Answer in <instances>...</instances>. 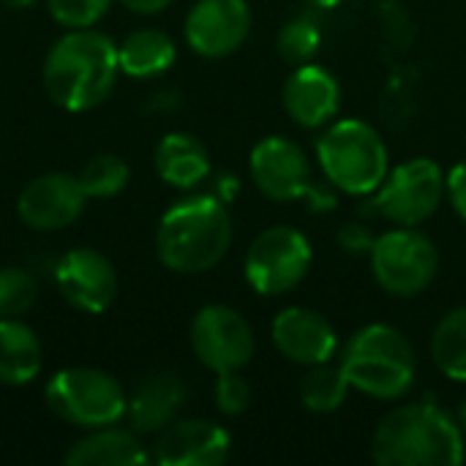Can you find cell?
Returning a JSON list of instances; mask_svg holds the SVG:
<instances>
[{
    "label": "cell",
    "mask_w": 466,
    "mask_h": 466,
    "mask_svg": "<svg viewBox=\"0 0 466 466\" xmlns=\"http://www.w3.org/2000/svg\"><path fill=\"white\" fill-rule=\"evenodd\" d=\"M311 268V243L292 227L259 232L246 254V281L259 295H284L298 287Z\"/></svg>",
    "instance_id": "cell-10"
},
{
    "label": "cell",
    "mask_w": 466,
    "mask_h": 466,
    "mask_svg": "<svg viewBox=\"0 0 466 466\" xmlns=\"http://www.w3.org/2000/svg\"><path fill=\"white\" fill-rule=\"evenodd\" d=\"M445 197V175L437 161L431 158H410L377 188L374 210L399 224V227H418L437 213Z\"/></svg>",
    "instance_id": "cell-9"
},
{
    "label": "cell",
    "mask_w": 466,
    "mask_h": 466,
    "mask_svg": "<svg viewBox=\"0 0 466 466\" xmlns=\"http://www.w3.org/2000/svg\"><path fill=\"white\" fill-rule=\"evenodd\" d=\"M38 284L22 268H0V317H22L35 306Z\"/></svg>",
    "instance_id": "cell-27"
},
{
    "label": "cell",
    "mask_w": 466,
    "mask_h": 466,
    "mask_svg": "<svg viewBox=\"0 0 466 466\" xmlns=\"http://www.w3.org/2000/svg\"><path fill=\"white\" fill-rule=\"evenodd\" d=\"M317 158L328 183L344 194L363 197L388 177V147L366 120H339L317 142Z\"/></svg>",
    "instance_id": "cell-5"
},
{
    "label": "cell",
    "mask_w": 466,
    "mask_h": 466,
    "mask_svg": "<svg viewBox=\"0 0 466 466\" xmlns=\"http://www.w3.org/2000/svg\"><path fill=\"white\" fill-rule=\"evenodd\" d=\"M55 284L60 295L85 314H101L117 295V273L112 262L96 248H74L55 265Z\"/></svg>",
    "instance_id": "cell-14"
},
{
    "label": "cell",
    "mask_w": 466,
    "mask_h": 466,
    "mask_svg": "<svg viewBox=\"0 0 466 466\" xmlns=\"http://www.w3.org/2000/svg\"><path fill=\"white\" fill-rule=\"evenodd\" d=\"M431 358L448 380L466 382V306L440 319L431 336Z\"/></svg>",
    "instance_id": "cell-23"
},
{
    "label": "cell",
    "mask_w": 466,
    "mask_h": 466,
    "mask_svg": "<svg viewBox=\"0 0 466 466\" xmlns=\"http://www.w3.org/2000/svg\"><path fill=\"white\" fill-rule=\"evenodd\" d=\"M306 5H311V8H336L339 3H344V0H303Z\"/></svg>",
    "instance_id": "cell-35"
},
{
    "label": "cell",
    "mask_w": 466,
    "mask_h": 466,
    "mask_svg": "<svg viewBox=\"0 0 466 466\" xmlns=\"http://www.w3.org/2000/svg\"><path fill=\"white\" fill-rule=\"evenodd\" d=\"M464 445L461 426L434 401H420L382 418L371 440V459L380 466H459Z\"/></svg>",
    "instance_id": "cell-3"
},
{
    "label": "cell",
    "mask_w": 466,
    "mask_h": 466,
    "mask_svg": "<svg viewBox=\"0 0 466 466\" xmlns=\"http://www.w3.org/2000/svg\"><path fill=\"white\" fill-rule=\"evenodd\" d=\"M186 404V385L177 374L161 371L147 377L134 396L128 399V420L134 431L139 434H156L164 431L169 423H175L180 407Z\"/></svg>",
    "instance_id": "cell-18"
},
{
    "label": "cell",
    "mask_w": 466,
    "mask_h": 466,
    "mask_svg": "<svg viewBox=\"0 0 466 466\" xmlns=\"http://www.w3.org/2000/svg\"><path fill=\"white\" fill-rule=\"evenodd\" d=\"M350 377L344 371V366H330L328 363H319V366H311V371L303 377L300 382V399H303V407L309 412H336L344 401H347V393H350Z\"/></svg>",
    "instance_id": "cell-24"
},
{
    "label": "cell",
    "mask_w": 466,
    "mask_h": 466,
    "mask_svg": "<svg viewBox=\"0 0 466 466\" xmlns=\"http://www.w3.org/2000/svg\"><path fill=\"white\" fill-rule=\"evenodd\" d=\"M153 109H172V106H177V93H156V98H153V104H150Z\"/></svg>",
    "instance_id": "cell-33"
},
{
    "label": "cell",
    "mask_w": 466,
    "mask_h": 466,
    "mask_svg": "<svg viewBox=\"0 0 466 466\" xmlns=\"http://www.w3.org/2000/svg\"><path fill=\"white\" fill-rule=\"evenodd\" d=\"M273 344L292 363L319 366L333 358L339 336L319 311L292 306L273 319Z\"/></svg>",
    "instance_id": "cell-15"
},
{
    "label": "cell",
    "mask_w": 466,
    "mask_h": 466,
    "mask_svg": "<svg viewBox=\"0 0 466 466\" xmlns=\"http://www.w3.org/2000/svg\"><path fill=\"white\" fill-rule=\"evenodd\" d=\"M191 347L205 369L213 374H227L251 363L257 341L248 319L238 309L210 303L199 309L191 322Z\"/></svg>",
    "instance_id": "cell-11"
},
{
    "label": "cell",
    "mask_w": 466,
    "mask_h": 466,
    "mask_svg": "<svg viewBox=\"0 0 466 466\" xmlns=\"http://www.w3.org/2000/svg\"><path fill=\"white\" fill-rule=\"evenodd\" d=\"M156 172L164 183L175 188H194L210 175V153L208 147L186 131L167 134L153 156Z\"/></svg>",
    "instance_id": "cell-20"
},
{
    "label": "cell",
    "mask_w": 466,
    "mask_h": 466,
    "mask_svg": "<svg viewBox=\"0 0 466 466\" xmlns=\"http://www.w3.org/2000/svg\"><path fill=\"white\" fill-rule=\"evenodd\" d=\"M281 101L287 115L303 128L325 126L341 104V87L336 76L314 63H303L295 74L287 76Z\"/></svg>",
    "instance_id": "cell-17"
},
{
    "label": "cell",
    "mask_w": 466,
    "mask_h": 466,
    "mask_svg": "<svg viewBox=\"0 0 466 466\" xmlns=\"http://www.w3.org/2000/svg\"><path fill=\"white\" fill-rule=\"evenodd\" d=\"M459 426H461V431H464V440H466V404L461 407V412H459Z\"/></svg>",
    "instance_id": "cell-36"
},
{
    "label": "cell",
    "mask_w": 466,
    "mask_h": 466,
    "mask_svg": "<svg viewBox=\"0 0 466 466\" xmlns=\"http://www.w3.org/2000/svg\"><path fill=\"white\" fill-rule=\"evenodd\" d=\"M445 194H448L453 210L466 221V158L464 161H459V164L448 172V177H445Z\"/></svg>",
    "instance_id": "cell-31"
},
{
    "label": "cell",
    "mask_w": 466,
    "mask_h": 466,
    "mask_svg": "<svg viewBox=\"0 0 466 466\" xmlns=\"http://www.w3.org/2000/svg\"><path fill=\"white\" fill-rule=\"evenodd\" d=\"M5 8H14V11H22V8H30L35 0H0Z\"/></svg>",
    "instance_id": "cell-34"
},
{
    "label": "cell",
    "mask_w": 466,
    "mask_h": 466,
    "mask_svg": "<svg viewBox=\"0 0 466 466\" xmlns=\"http://www.w3.org/2000/svg\"><path fill=\"white\" fill-rule=\"evenodd\" d=\"M46 407L63 423L93 431L115 426L128 412V396L123 385L101 369H63L57 371L44 390Z\"/></svg>",
    "instance_id": "cell-6"
},
{
    "label": "cell",
    "mask_w": 466,
    "mask_h": 466,
    "mask_svg": "<svg viewBox=\"0 0 466 466\" xmlns=\"http://www.w3.org/2000/svg\"><path fill=\"white\" fill-rule=\"evenodd\" d=\"M229 434L210 420H180L169 423L153 451L161 466H218L229 456Z\"/></svg>",
    "instance_id": "cell-16"
},
{
    "label": "cell",
    "mask_w": 466,
    "mask_h": 466,
    "mask_svg": "<svg viewBox=\"0 0 466 466\" xmlns=\"http://www.w3.org/2000/svg\"><path fill=\"white\" fill-rule=\"evenodd\" d=\"M112 0H46V8L52 19L68 30L93 27L106 11Z\"/></svg>",
    "instance_id": "cell-28"
},
{
    "label": "cell",
    "mask_w": 466,
    "mask_h": 466,
    "mask_svg": "<svg viewBox=\"0 0 466 466\" xmlns=\"http://www.w3.org/2000/svg\"><path fill=\"white\" fill-rule=\"evenodd\" d=\"M63 461L66 466H142L147 464V451L134 431L104 426L76 440Z\"/></svg>",
    "instance_id": "cell-19"
},
{
    "label": "cell",
    "mask_w": 466,
    "mask_h": 466,
    "mask_svg": "<svg viewBox=\"0 0 466 466\" xmlns=\"http://www.w3.org/2000/svg\"><path fill=\"white\" fill-rule=\"evenodd\" d=\"M369 259L377 284L396 298H412L423 292L440 270L437 246L412 227H399L380 235Z\"/></svg>",
    "instance_id": "cell-8"
},
{
    "label": "cell",
    "mask_w": 466,
    "mask_h": 466,
    "mask_svg": "<svg viewBox=\"0 0 466 466\" xmlns=\"http://www.w3.org/2000/svg\"><path fill=\"white\" fill-rule=\"evenodd\" d=\"M186 41L202 57H227L243 46L251 33V8L246 0H197L186 16Z\"/></svg>",
    "instance_id": "cell-13"
},
{
    "label": "cell",
    "mask_w": 466,
    "mask_h": 466,
    "mask_svg": "<svg viewBox=\"0 0 466 466\" xmlns=\"http://www.w3.org/2000/svg\"><path fill=\"white\" fill-rule=\"evenodd\" d=\"M248 167L257 188L273 202H292L306 197L311 210H330L336 205L333 194L314 180L303 147L287 137L259 139L251 150Z\"/></svg>",
    "instance_id": "cell-7"
},
{
    "label": "cell",
    "mask_w": 466,
    "mask_h": 466,
    "mask_svg": "<svg viewBox=\"0 0 466 466\" xmlns=\"http://www.w3.org/2000/svg\"><path fill=\"white\" fill-rule=\"evenodd\" d=\"M341 366L352 388L382 401L407 396L418 371L410 339L393 325L360 328L344 347Z\"/></svg>",
    "instance_id": "cell-4"
},
{
    "label": "cell",
    "mask_w": 466,
    "mask_h": 466,
    "mask_svg": "<svg viewBox=\"0 0 466 466\" xmlns=\"http://www.w3.org/2000/svg\"><path fill=\"white\" fill-rule=\"evenodd\" d=\"M248 404H251V388L240 377V371L218 374V382H216V407L224 415L238 418V415H243L248 410Z\"/></svg>",
    "instance_id": "cell-29"
},
{
    "label": "cell",
    "mask_w": 466,
    "mask_h": 466,
    "mask_svg": "<svg viewBox=\"0 0 466 466\" xmlns=\"http://www.w3.org/2000/svg\"><path fill=\"white\" fill-rule=\"evenodd\" d=\"M87 194L79 186V177L68 172H46L33 177L19 199L16 213L25 227L35 232H55L71 227L85 213Z\"/></svg>",
    "instance_id": "cell-12"
},
{
    "label": "cell",
    "mask_w": 466,
    "mask_h": 466,
    "mask_svg": "<svg viewBox=\"0 0 466 466\" xmlns=\"http://www.w3.org/2000/svg\"><path fill=\"white\" fill-rule=\"evenodd\" d=\"M126 8L137 11V14H158L164 11L172 0H120Z\"/></svg>",
    "instance_id": "cell-32"
},
{
    "label": "cell",
    "mask_w": 466,
    "mask_h": 466,
    "mask_svg": "<svg viewBox=\"0 0 466 466\" xmlns=\"http://www.w3.org/2000/svg\"><path fill=\"white\" fill-rule=\"evenodd\" d=\"M44 363L41 339L19 317H0V382L11 388L30 385Z\"/></svg>",
    "instance_id": "cell-21"
},
{
    "label": "cell",
    "mask_w": 466,
    "mask_h": 466,
    "mask_svg": "<svg viewBox=\"0 0 466 466\" xmlns=\"http://www.w3.org/2000/svg\"><path fill=\"white\" fill-rule=\"evenodd\" d=\"M175 57H177L175 41L156 27H139L117 44L120 71L134 79H150L169 71L175 66Z\"/></svg>",
    "instance_id": "cell-22"
},
{
    "label": "cell",
    "mask_w": 466,
    "mask_h": 466,
    "mask_svg": "<svg viewBox=\"0 0 466 466\" xmlns=\"http://www.w3.org/2000/svg\"><path fill=\"white\" fill-rule=\"evenodd\" d=\"M322 44V33L317 27V22H311L309 16H295L289 19L281 30H279V38H276V46H279V55L292 63V66H303V63H311V57L317 55Z\"/></svg>",
    "instance_id": "cell-26"
},
{
    "label": "cell",
    "mask_w": 466,
    "mask_h": 466,
    "mask_svg": "<svg viewBox=\"0 0 466 466\" xmlns=\"http://www.w3.org/2000/svg\"><path fill=\"white\" fill-rule=\"evenodd\" d=\"M76 177H79V186L87 194V199H106V197L120 194L128 186L131 169L120 156L104 153V156L90 158Z\"/></svg>",
    "instance_id": "cell-25"
},
{
    "label": "cell",
    "mask_w": 466,
    "mask_h": 466,
    "mask_svg": "<svg viewBox=\"0 0 466 466\" xmlns=\"http://www.w3.org/2000/svg\"><path fill=\"white\" fill-rule=\"evenodd\" d=\"M229 246L232 218L216 194L177 199L156 229V254L172 273H205L227 257Z\"/></svg>",
    "instance_id": "cell-2"
},
{
    "label": "cell",
    "mask_w": 466,
    "mask_h": 466,
    "mask_svg": "<svg viewBox=\"0 0 466 466\" xmlns=\"http://www.w3.org/2000/svg\"><path fill=\"white\" fill-rule=\"evenodd\" d=\"M374 235L369 227L363 224H344L341 232H339V246L352 254V257H360V254H371V246H374Z\"/></svg>",
    "instance_id": "cell-30"
},
{
    "label": "cell",
    "mask_w": 466,
    "mask_h": 466,
    "mask_svg": "<svg viewBox=\"0 0 466 466\" xmlns=\"http://www.w3.org/2000/svg\"><path fill=\"white\" fill-rule=\"evenodd\" d=\"M120 74L117 44L93 27L63 33L46 52L41 82L66 112H87L109 98Z\"/></svg>",
    "instance_id": "cell-1"
}]
</instances>
